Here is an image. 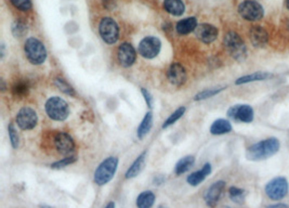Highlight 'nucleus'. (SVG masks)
I'll return each mask as SVG.
<instances>
[{
	"label": "nucleus",
	"mask_w": 289,
	"mask_h": 208,
	"mask_svg": "<svg viewBox=\"0 0 289 208\" xmlns=\"http://www.w3.org/2000/svg\"><path fill=\"white\" fill-rule=\"evenodd\" d=\"M226 89H227V86L208 88V89H205V90H202L198 93H196L194 96V101H204V100H207L210 98H214Z\"/></svg>",
	"instance_id": "obj_28"
},
{
	"label": "nucleus",
	"mask_w": 289,
	"mask_h": 208,
	"mask_svg": "<svg viewBox=\"0 0 289 208\" xmlns=\"http://www.w3.org/2000/svg\"><path fill=\"white\" fill-rule=\"evenodd\" d=\"M38 121L39 118H38L37 112L29 106H23L18 110L15 116L16 125L21 130H33L37 127Z\"/></svg>",
	"instance_id": "obj_10"
},
{
	"label": "nucleus",
	"mask_w": 289,
	"mask_h": 208,
	"mask_svg": "<svg viewBox=\"0 0 289 208\" xmlns=\"http://www.w3.org/2000/svg\"><path fill=\"white\" fill-rule=\"evenodd\" d=\"M105 208H115V203L114 202H110V203L105 206Z\"/></svg>",
	"instance_id": "obj_42"
},
{
	"label": "nucleus",
	"mask_w": 289,
	"mask_h": 208,
	"mask_svg": "<svg viewBox=\"0 0 289 208\" xmlns=\"http://www.w3.org/2000/svg\"><path fill=\"white\" fill-rule=\"evenodd\" d=\"M10 2L13 4V7L17 10L26 12L29 11L33 7V3H31V0H10Z\"/></svg>",
	"instance_id": "obj_35"
},
{
	"label": "nucleus",
	"mask_w": 289,
	"mask_h": 208,
	"mask_svg": "<svg viewBox=\"0 0 289 208\" xmlns=\"http://www.w3.org/2000/svg\"><path fill=\"white\" fill-rule=\"evenodd\" d=\"M211 172H213L211 164L206 163L201 170H197V172L190 174L188 176V178H186V181H188V184L190 186L197 187V186H200L201 184H203L205 179H206L208 176L211 174Z\"/></svg>",
	"instance_id": "obj_18"
},
{
	"label": "nucleus",
	"mask_w": 289,
	"mask_h": 208,
	"mask_svg": "<svg viewBox=\"0 0 289 208\" xmlns=\"http://www.w3.org/2000/svg\"><path fill=\"white\" fill-rule=\"evenodd\" d=\"M228 117L236 123L250 124L254 122L255 112L249 104H235L228 110Z\"/></svg>",
	"instance_id": "obj_11"
},
{
	"label": "nucleus",
	"mask_w": 289,
	"mask_h": 208,
	"mask_svg": "<svg viewBox=\"0 0 289 208\" xmlns=\"http://www.w3.org/2000/svg\"><path fill=\"white\" fill-rule=\"evenodd\" d=\"M289 191V185L288 181L285 177H276L272 180H270L266 188L265 192L267 197L270 200L273 201H281L284 199L288 194Z\"/></svg>",
	"instance_id": "obj_9"
},
{
	"label": "nucleus",
	"mask_w": 289,
	"mask_h": 208,
	"mask_svg": "<svg viewBox=\"0 0 289 208\" xmlns=\"http://www.w3.org/2000/svg\"><path fill=\"white\" fill-rule=\"evenodd\" d=\"M280 149L281 142L278 138H268L250 146L246 150V159L252 162L265 161L279 153Z\"/></svg>",
	"instance_id": "obj_1"
},
{
	"label": "nucleus",
	"mask_w": 289,
	"mask_h": 208,
	"mask_svg": "<svg viewBox=\"0 0 289 208\" xmlns=\"http://www.w3.org/2000/svg\"><path fill=\"white\" fill-rule=\"evenodd\" d=\"M197 26L198 22L195 16L185 17L176 24V31L179 35H189L192 31H195Z\"/></svg>",
	"instance_id": "obj_20"
},
{
	"label": "nucleus",
	"mask_w": 289,
	"mask_h": 208,
	"mask_svg": "<svg viewBox=\"0 0 289 208\" xmlns=\"http://www.w3.org/2000/svg\"><path fill=\"white\" fill-rule=\"evenodd\" d=\"M153 123H154V115L151 111H149L144 115L143 119L141 121L139 127L137 129V137L140 140H142V139L147 136V134L151 131L152 127H153Z\"/></svg>",
	"instance_id": "obj_24"
},
{
	"label": "nucleus",
	"mask_w": 289,
	"mask_h": 208,
	"mask_svg": "<svg viewBox=\"0 0 289 208\" xmlns=\"http://www.w3.org/2000/svg\"><path fill=\"white\" fill-rule=\"evenodd\" d=\"M223 46L228 53L239 62L245 61L247 58V47L240 34L236 31H229L223 37Z\"/></svg>",
	"instance_id": "obj_2"
},
{
	"label": "nucleus",
	"mask_w": 289,
	"mask_h": 208,
	"mask_svg": "<svg viewBox=\"0 0 289 208\" xmlns=\"http://www.w3.org/2000/svg\"><path fill=\"white\" fill-rule=\"evenodd\" d=\"M44 111L48 117L55 122L66 121L70 114L68 103L61 97L49 98L44 104Z\"/></svg>",
	"instance_id": "obj_5"
},
{
	"label": "nucleus",
	"mask_w": 289,
	"mask_h": 208,
	"mask_svg": "<svg viewBox=\"0 0 289 208\" xmlns=\"http://www.w3.org/2000/svg\"><path fill=\"white\" fill-rule=\"evenodd\" d=\"M24 52L29 63L34 65H41L48 58L46 46L35 37H29L24 43Z\"/></svg>",
	"instance_id": "obj_4"
},
{
	"label": "nucleus",
	"mask_w": 289,
	"mask_h": 208,
	"mask_svg": "<svg viewBox=\"0 0 289 208\" xmlns=\"http://www.w3.org/2000/svg\"><path fill=\"white\" fill-rule=\"evenodd\" d=\"M233 130L232 124L226 118H218L210 126V134L214 136H222L230 134Z\"/></svg>",
	"instance_id": "obj_21"
},
{
	"label": "nucleus",
	"mask_w": 289,
	"mask_h": 208,
	"mask_svg": "<svg viewBox=\"0 0 289 208\" xmlns=\"http://www.w3.org/2000/svg\"><path fill=\"white\" fill-rule=\"evenodd\" d=\"M4 53H5V46L3 42H1V45H0V58L3 59Z\"/></svg>",
	"instance_id": "obj_40"
},
{
	"label": "nucleus",
	"mask_w": 289,
	"mask_h": 208,
	"mask_svg": "<svg viewBox=\"0 0 289 208\" xmlns=\"http://www.w3.org/2000/svg\"><path fill=\"white\" fill-rule=\"evenodd\" d=\"M267 208H289V205L284 204V203H278V204H272L268 205Z\"/></svg>",
	"instance_id": "obj_39"
},
{
	"label": "nucleus",
	"mask_w": 289,
	"mask_h": 208,
	"mask_svg": "<svg viewBox=\"0 0 289 208\" xmlns=\"http://www.w3.org/2000/svg\"><path fill=\"white\" fill-rule=\"evenodd\" d=\"M163 7L167 13L172 16H182L185 12V4L182 0H164Z\"/></svg>",
	"instance_id": "obj_22"
},
{
	"label": "nucleus",
	"mask_w": 289,
	"mask_h": 208,
	"mask_svg": "<svg viewBox=\"0 0 289 208\" xmlns=\"http://www.w3.org/2000/svg\"><path fill=\"white\" fill-rule=\"evenodd\" d=\"M119 164V159L116 156H110L101 162L98 168L95 169L93 180L98 186L103 187L111 182L115 177Z\"/></svg>",
	"instance_id": "obj_3"
},
{
	"label": "nucleus",
	"mask_w": 289,
	"mask_h": 208,
	"mask_svg": "<svg viewBox=\"0 0 289 208\" xmlns=\"http://www.w3.org/2000/svg\"><path fill=\"white\" fill-rule=\"evenodd\" d=\"M54 147L57 152L63 156L73 155L75 152V141L67 132H57L54 137Z\"/></svg>",
	"instance_id": "obj_12"
},
{
	"label": "nucleus",
	"mask_w": 289,
	"mask_h": 208,
	"mask_svg": "<svg viewBox=\"0 0 289 208\" xmlns=\"http://www.w3.org/2000/svg\"><path fill=\"white\" fill-rule=\"evenodd\" d=\"M195 164V157L193 155H186L182 159H180L178 163L176 164L175 167V174L177 176H181L185 173H188L189 170L194 166Z\"/></svg>",
	"instance_id": "obj_25"
},
{
	"label": "nucleus",
	"mask_w": 289,
	"mask_h": 208,
	"mask_svg": "<svg viewBox=\"0 0 289 208\" xmlns=\"http://www.w3.org/2000/svg\"><path fill=\"white\" fill-rule=\"evenodd\" d=\"M224 208H230V207H224Z\"/></svg>",
	"instance_id": "obj_46"
},
{
	"label": "nucleus",
	"mask_w": 289,
	"mask_h": 208,
	"mask_svg": "<svg viewBox=\"0 0 289 208\" xmlns=\"http://www.w3.org/2000/svg\"><path fill=\"white\" fill-rule=\"evenodd\" d=\"M117 60L123 67H130L137 61V50L130 42L120 43L117 49Z\"/></svg>",
	"instance_id": "obj_13"
},
{
	"label": "nucleus",
	"mask_w": 289,
	"mask_h": 208,
	"mask_svg": "<svg viewBox=\"0 0 289 208\" xmlns=\"http://www.w3.org/2000/svg\"><path fill=\"white\" fill-rule=\"evenodd\" d=\"M165 181H166V177L164 175H156L155 177L153 178V185L154 186H162L163 184H165Z\"/></svg>",
	"instance_id": "obj_38"
},
{
	"label": "nucleus",
	"mask_w": 289,
	"mask_h": 208,
	"mask_svg": "<svg viewBox=\"0 0 289 208\" xmlns=\"http://www.w3.org/2000/svg\"><path fill=\"white\" fill-rule=\"evenodd\" d=\"M167 79L172 86L181 87L186 83L188 73L181 63H172L167 71Z\"/></svg>",
	"instance_id": "obj_14"
},
{
	"label": "nucleus",
	"mask_w": 289,
	"mask_h": 208,
	"mask_svg": "<svg viewBox=\"0 0 289 208\" xmlns=\"http://www.w3.org/2000/svg\"><path fill=\"white\" fill-rule=\"evenodd\" d=\"M162 50V40L156 36H146L141 39L138 46V52L146 60H153Z\"/></svg>",
	"instance_id": "obj_7"
},
{
	"label": "nucleus",
	"mask_w": 289,
	"mask_h": 208,
	"mask_svg": "<svg viewBox=\"0 0 289 208\" xmlns=\"http://www.w3.org/2000/svg\"><path fill=\"white\" fill-rule=\"evenodd\" d=\"M77 161H78V159H77V156L75 155H69V156H65L64 159L60 160V161H56L54 163L51 164V168L52 169H55V170H59V169H62V168H65L69 165H73L74 163H76Z\"/></svg>",
	"instance_id": "obj_33"
},
{
	"label": "nucleus",
	"mask_w": 289,
	"mask_h": 208,
	"mask_svg": "<svg viewBox=\"0 0 289 208\" xmlns=\"http://www.w3.org/2000/svg\"><path fill=\"white\" fill-rule=\"evenodd\" d=\"M99 34L107 45H114L119 39V26L117 22L110 16L102 18L99 23Z\"/></svg>",
	"instance_id": "obj_6"
},
{
	"label": "nucleus",
	"mask_w": 289,
	"mask_h": 208,
	"mask_svg": "<svg viewBox=\"0 0 289 208\" xmlns=\"http://www.w3.org/2000/svg\"><path fill=\"white\" fill-rule=\"evenodd\" d=\"M159 208H167V207H165V206H163V205H160Z\"/></svg>",
	"instance_id": "obj_45"
},
{
	"label": "nucleus",
	"mask_w": 289,
	"mask_h": 208,
	"mask_svg": "<svg viewBox=\"0 0 289 208\" xmlns=\"http://www.w3.org/2000/svg\"><path fill=\"white\" fill-rule=\"evenodd\" d=\"M195 36L196 38L204 42V43H211L214 42L219 35V30L213 24L209 23H202L198 24V26L195 29Z\"/></svg>",
	"instance_id": "obj_16"
},
{
	"label": "nucleus",
	"mask_w": 289,
	"mask_h": 208,
	"mask_svg": "<svg viewBox=\"0 0 289 208\" xmlns=\"http://www.w3.org/2000/svg\"><path fill=\"white\" fill-rule=\"evenodd\" d=\"M12 94L15 98H25L28 96L29 93V84L26 80H17L12 85Z\"/></svg>",
	"instance_id": "obj_27"
},
{
	"label": "nucleus",
	"mask_w": 289,
	"mask_h": 208,
	"mask_svg": "<svg viewBox=\"0 0 289 208\" xmlns=\"http://www.w3.org/2000/svg\"><path fill=\"white\" fill-rule=\"evenodd\" d=\"M226 181L219 180L207 189V191L204 194V200L206 202L207 206H209L210 208H215L218 205L223 194L224 189H226Z\"/></svg>",
	"instance_id": "obj_15"
},
{
	"label": "nucleus",
	"mask_w": 289,
	"mask_h": 208,
	"mask_svg": "<svg viewBox=\"0 0 289 208\" xmlns=\"http://www.w3.org/2000/svg\"><path fill=\"white\" fill-rule=\"evenodd\" d=\"M11 33L14 38H22L28 33V25L22 20H15L11 25Z\"/></svg>",
	"instance_id": "obj_29"
},
{
	"label": "nucleus",
	"mask_w": 289,
	"mask_h": 208,
	"mask_svg": "<svg viewBox=\"0 0 289 208\" xmlns=\"http://www.w3.org/2000/svg\"><path fill=\"white\" fill-rule=\"evenodd\" d=\"M249 38L255 48L260 49L267 46L269 41V34L266 28H263L260 25H255L249 30Z\"/></svg>",
	"instance_id": "obj_17"
},
{
	"label": "nucleus",
	"mask_w": 289,
	"mask_h": 208,
	"mask_svg": "<svg viewBox=\"0 0 289 208\" xmlns=\"http://www.w3.org/2000/svg\"><path fill=\"white\" fill-rule=\"evenodd\" d=\"M141 93H142V97L145 101V103L147 105V108L149 109H153V105H154V97L152 96V93L145 89V88H141Z\"/></svg>",
	"instance_id": "obj_36"
},
{
	"label": "nucleus",
	"mask_w": 289,
	"mask_h": 208,
	"mask_svg": "<svg viewBox=\"0 0 289 208\" xmlns=\"http://www.w3.org/2000/svg\"><path fill=\"white\" fill-rule=\"evenodd\" d=\"M54 85L56 86L57 89H59L61 92L64 94H67V96L70 97H76V91L74 88L72 87L67 80L64 79L63 77H56L54 79Z\"/></svg>",
	"instance_id": "obj_30"
},
{
	"label": "nucleus",
	"mask_w": 289,
	"mask_h": 208,
	"mask_svg": "<svg viewBox=\"0 0 289 208\" xmlns=\"http://www.w3.org/2000/svg\"><path fill=\"white\" fill-rule=\"evenodd\" d=\"M117 0H102V4L106 10H113L116 7Z\"/></svg>",
	"instance_id": "obj_37"
},
{
	"label": "nucleus",
	"mask_w": 289,
	"mask_h": 208,
	"mask_svg": "<svg viewBox=\"0 0 289 208\" xmlns=\"http://www.w3.org/2000/svg\"><path fill=\"white\" fill-rule=\"evenodd\" d=\"M146 155H147V151H143V152L141 153L136 160H134V162L131 164V166L127 169V172L125 174L126 179H133L141 174V172H142L145 166Z\"/></svg>",
	"instance_id": "obj_19"
},
{
	"label": "nucleus",
	"mask_w": 289,
	"mask_h": 208,
	"mask_svg": "<svg viewBox=\"0 0 289 208\" xmlns=\"http://www.w3.org/2000/svg\"><path fill=\"white\" fill-rule=\"evenodd\" d=\"M239 13L244 20L249 22L259 21L265 16V9L262 4L255 0H245L239 5Z\"/></svg>",
	"instance_id": "obj_8"
},
{
	"label": "nucleus",
	"mask_w": 289,
	"mask_h": 208,
	"mask_svg": "<svg viewBox=\"0 0 289 208\" xmlns=\"http://www.w3.org/2000/svg\"><path fill=\"white\" fill-rule=\"evenodd\" d=\"M39 208H54L53 206H50V205H47V204H40L39 205Z\"/></svg>",
	"instance_id": "obj_43"
},
{
	"label": "nucleus",
	"mask_w": 289,
	"mask_h": 208,
	"mask_svg": "<svg viewBox=\"0 0 289 208\" xmlns=\"http://www.w3.org/2000/svg\"><path fill=\"white\" fill-rule=\"evenodd\" d=\"M273 77V74L269 72H256L253 74L245 75V76H242L240 78H237L235 80V85L241 86L245 85L249 83H255V81H262V80H268L270 78Z\"/></svg>",
	"instance_id": "obj_23"
},
{
	"label": "nucleus",
	"mask_w": 289,
	"mask_h": 208,
	"mask_svg": "<svg viewBox=\"0 0 289 208\" xmlns=\"http://www.w3.org/2000/svg\"><path fill=\"white\" fill-rule=\"evenodd\" d=\"M156 197L152 191H143L139 194L137 198V207L138 208H151L155 204Z\"/></svg>",
	"instance_id": "obj_26"
},
{
	"label": "nucleus",
	"mask_w": 289,
	"mask_h": 208,
	"mask_svg": "<svg viewBox=\"0 0 289 208\" xmlns=\"http://www.w3.org/2000/svg\"><path fill=\"white\" fill-rule=\"evenodd\" d=\"M245 195H246V191L244 190V189L237 188V187H231L229 189V197L236 204H240V205L244 204V202H245Z\"/></svg>",
	"instance_id": "obj_32"
},
{
	"label": "nucleus",
	"mask_w": 289,
	"mask_h": 208,
	"mask_svg": "<svg viewBox=\"0 0 289 208\" xmlns=\"http://www.w3.org/2000/svg\"><path fill=\"white\" fill-rule=\"evenodd\" d=\"M185 112H186L185 106H180V108H178L176 111H173V113H171V115L164 122L162 128L166 129L170 127L173 124H176L179 119L185 114Z\"/></svg>",
	"instance_id": "obj_31"
},
{
	"label": "nucleus",
	"mask_w": 289,
	"mask_h": 208,
	"mask_svg": "<svg viewBox=\"0 0 289 208\" xmlns=\"http://www.w3.org/2000/svg\"><path fill=\"white\" fill-rule=\"evenodd\" d=\"M0 89H1L2 92H4L5 89H7V85H5V83H4V80H3V79H1V88H0Z\"/></svg>",
	"instance_id": "obj_41"
},
{
	"label": "nucleus",
	"mask_w": 289,
	"mask_h": 208,
	"mask_svg": "<svg viewBox=\"0 0 289 208\" xmlns=\"http://www.w3.org/2000/svg\"><path fill=\"white\" fill-rule=\"evenodd\" d=\"M8 134H9L11 147L13 148L14 150L18 149V147H20V136H18V132H17L15 126L13 124H9Z\"/></svg>",
	"instance_id": "obj_34"
},
{
	"label": "nucleus",
	"mask_w": 289,
	"mask_h": 208,
	"mask_svg": "<svg viewBox=\"0 0 289 208\" xmlns=\"http://www.w3.org/2000/svg\"><path fill=\"white\" fill-rule=\"evenodd\" d=\"M286 8L289 10V0H286Z\"/></svg>",
	"instance_id": "obj_44"
}]
</instances>
